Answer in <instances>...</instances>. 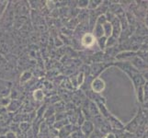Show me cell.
I'll list each match as a JSON object with an SVG mask.
<instances>
[{
	"instance_id": "d4e9b609",
	"label": "cell",
	"mask_w": 148,
	"mask_h": 138,
	"mask_svg": "<svg viewBox=\"0 0 148 138\" xmlns=\"http://www.w3.org/2000/svg\"><path fill=\"white\" fill-rule=\"evenodd\" d=\"M106 22H107V19H106L105 15H100V16H99L96 21L97 24H99V25H104Z\"/></svg>"
},
{
	"instance_id": "d6986e66",
	"label": "cell",
	"mask_w": 148,
	"mask_h": 138,
	"mask_svg": "<svg viewBox=\"0 0 148 138\" xmlns=\"http://www.w3.org/2000/svg\"><path fill=\"white\" fill-rule=\"evenodd\" d=\"M102 4V1H95V0H91V1H88V8L90 10H95L98 8L100 5Z\"/></svg>"
},
{
	"instance_id": "7402d4cb",
	"label": "cell",
	"mask_w": 148,
	"mask_h": 138,
	"mask_svg": "<svg viewBox=\"0 0 148 138\" xmlns=\"http://www.w3.org/2000/svg\"><path fill=\"white\" fill-rule=\"evenodd\" d=\"M30 124H29V122H22L19 124V130L21 132H26L29 129Z\"/></svg>"
},
{
	"instance_id": "f546056e",
	"label": "cell",
	"mask_w": 148,
	"mask_h": 138,
	"mask_svg": "<svg viewBox=\"0 0 148 138\" xmlns=\"http://www.w3.org/2000/svg\"><path fill=\"white\" fill-rule=\"evenodd\" d=\"M102 138H116V137L113 135V133H109V134L103 135V137H102Z\"/></svg>"
},
{
	"instance_id": "8992f818",
	"label": "cell",
	"mask_w": 148,
	"mask_h": 138,
	"mask_svg": "<svg viewBox=\"0 0 148 138\" xmlns=\"http://www.w3.org/2000/svg\"><path fill=\"white\" fill-rule=\"evenodd\" d=\"M131 79L132 81V83H134V89H138L140 87H143L146 82L147 80L143 76V75L141 73H135L132 76H131Z\"/></svg>"
},
{
	"instance_id": "4fadbf2b",
	"label": "cell",
	"mask_w": 148,
	"mask_h": 138,
	"mask_svg": "<svg viewBox=\"0 0 148 138\" xmlns=\"http://www.w3.org/2000/svg\"><path fill=\"white\" fill-rule=\"evenodd\" d=\"M44 92L42 89H36L33 92V99L36 101H42L44 100Z\"/></svg>"
},
{
	"instance_id": "603a6c76",
	"label": "cell",
	"mask_w": 148,
	"mask_h": 138,
	"mask_svg": "<svg viewBox=\"0 0 148 138\" xmlns=\"http://www.w3.org/2000/svg\"><path fill=\"white\" fill-rule=\"evenodd\" d=\"M70 138H88L86 136H85L81 131L79 130H75V132H73V134L70 135Z\"/></svg>"
},
{
	"instance_id": "2e32d148",
	"label": "cell",
	"mask_w": 148,
	"mask_h": 138,
	"mask_svg": "<svg viewBox=\"0 0 148 138\" xmlns=\"http://www.w3.org/2000/svg\"><path fill=\"white\" fill-rule=\"evenodd\" d=\"M118 43V39H116L114 37H109L107 38V43H106V48H111V47H115L116 44Z\"/></svg>"
},
{
	"instance_id": "44dd1931",
	"label": "cell",
	"mask_w": 148,
	"mask_h": 138,
	"mask_svg": "<svg viewBox=\"0 0 148 138\" xmlns=\"http://www.w3.org/2000/svg\"><path fill=\"white\" fill-rule=\"evenodd\" d=\"M46 109H47V106H46V105L40 106V109H39V110L37 111V112H36L37 118H43V114H44L45 111H46Z\"/></svg>"
},
{
	"instance_id": "484cf974",
	"label": "cell",
	"mask_w": 148,
	"mask_h": 138,
	"mask_svg": "<svg viewBox=\"0 0 148 138\" xmlns=\"http://www.w3.org/2000/svg\"><path fill=\"white\" fill-rule=\"evenodd\" d=\"M45 121L46 122H44L45 124H46L48 126H53V124H54V122H55V116L53 115V116H51V117H49V118H47V119H45Z\"/></svg>"
},
{
	"instance_id": "4316f807",
	"label": "cell",
	"mask_w": 148,
	"mask_h": 138,
	"mask_svg": "<svg viewBox=\"0 0 148 138\" xmlns=\"http://www.w3.org/2000/svg\"><path fill=\"white\" fill-rule=\"evenodd\" d=\"M77 6L80 8H88V0H81V1H78L77 2Z\"/></svg>"
},
{
	"instance_id": "5b68a950",
	"label": "cell",
	"mask_w": 148,
	"mask_h": 138,
	"mask_svg": "<svg viewBox=\"0 0 148 138\" xmlns=\"http://www.w3.org/2000/svg\"><path fill=\"white\" fill-rule=\"evenodd\" d=\"M107 121L109 122L112 130H124L125 125L113 114H110L108 118H107Z\"/></svg>"
},
{
	"instance_id": "277c9868",
	"label": "cell",
	"mask_w": 148,
	"mask_h": 138,
	"mask_svg": "<svg viewBox=\"0 0 148 138\" xmlns=\"http://www.w3.org/2000/svg\"><path fill=\"white\" fill-rule=\"evenodd\" d=\"M95 130V126L93 124V122H91L90 120H86L84 122H83V124L80 126V131L81 133L88 138V136L92 134V133L94 132Z\"/></svg>"
},
{
	"instance_id": "ac0fdd59",
	"label": "cell",
	"mask_w": 148,
	"mask_h": 138,
	"mask_svg": "<svg viewBox=\"0 0 148 138\" xmlns=\"http://www.w3.org/2000/svg\"><path fill=\"white\" fill-rule=\"evenodd\" d=\"M55 115V110H54V107L53 106H49L47 107L46 111H45L44 114H43V119H47L51 116H53Z\"/></svg>"
},
{
	"instance_id": "4dcf8cb0",
	"label": "cell",
	"mask_w": 148,
	"mask_h": 138,
	"mask_svg": "<svg viewBox=\"0 0 148 138\" xmlns=\"http://www.w3.org/2000/svg\"><path fill=\"white\" fill-rule=\"evenodd\" d=\"M3 120V117L1 116V115H0V121H2Z\"/></svg>"
},
{
	"instance_id": "9a60e30c",
	"label": "cell",
	"mask_w": 148,
	"mask_h": 138,
	"mask_svg": "<svg viewBox=\"0 0 148 138\" xmlns=\"http://www.w3.org/2000/svg\"><path fill=\"white\" fill-rule=\"evenodd\" d=\"M106 43H107V38L105 36H102L96 40V43L100 51H104L106 49Z\"/></svg>"
},
{
	"instance_id": "e0dca14e",
	"label": "cell",
	"mask_w": 148,
	"mask_h": 138,
	"mask_svg": "<svg viewBox=\"0 0 148 138\" xmlns=\"http://www.w3.org/2000/svg\"><path fill=\"white\" fill-rule=\"evenodd\" d=\"M144 87V86H143ZM143 87H140V88L136 89V97H137V100H138L140 103H145L144 101V89Z\"/></svg>"
},
{
	"instance_id": "7a4b0ae2",
	"label": "cell",
	"mask_w": 148,
	"mask_h": 138,
	"mask_svg": "<svg viewBox=\"0 0 148 138\" xmlns=\"http://www.w3.org/2000/svg\"><path fill=\"white\" fill-rule=\"evenodd\" d=\"M109 65H112V64H105V63H93L90 66V74L93 78H99V76L108 67Z\"/></svg>"
},
{
	"instance_id": "8fae6325",
	"label": "cell",
	"mask_w": 148,
	"mask_h": 138,
	"mask_svg": "<svg viewBox=\"0 0 148 138\" xmlns=\"http://www.w3.org/2000/svg\"><path fill=\"white\" fill-rule=\"evenodd\" d=\"M20 106V102L17 100H10L9 104L7 106V110L10 112H13V111H16Z\"/></svg>"
},
{
	"instance_id": "9c48e42d",
	"label": "cell",
	"mask_w": 148,
	"mask_h": 138,
	"mask_svg": "<svg viewBox=\"0 0 148 138\" xmlns=\"http://www.w3.org/2000/svg\"><path fill=\"white\" fill-rule=\"evenodd\" d=\"M96 105H97V107H98L99 114L103 117L104 119H107L111 114L110 112V111L108 110V108L106 107L105 103H103V102H97Z\"/></svg>"
},
{
	"instance_id": "f1b7e54d",
	"label": "cell",
	"mask_w": 148,
	"mask_h": 138,
	"mask_svg": "<svg viewBox=\"0 0 148 138\" xmlns=\"http://www.w3.org/2000/svg\"><path fill=\"white\" fill-rule=\"evenodd\" d=\"M9 102H10V100L8 98V99H3V100H1V105L7 107L9 104Z\"/></svg>"
},
{
	"instance_id": "ba28073f",
	"label": "cell",
	"mask_w": 148,
	"mask_h": 138,
	"mask_svg": "<svg viewBox=\"0 0 148 138\" xmlns=\"http://www.w3.org/2000/svg\"><path fill=\"white\" fill-rule=\"evenodd\" d=\"M75 126L72 125L71 124L65 125L64 127H63L62 129L58 131V137L59 138H66V137H69L71 135L73 134V132H75L76 129H74Z\"/></svg>"
},
{
	"instance_id": "7c38bea8",
	"label": "cell",
	"mask_w": 148,
	"mask_h": 138,
	"mask_svg": "<svg viewBox=\"0 0 148 138\" xmlns=\"http://www.w3.org/2000/svg\"><path fill=\"white\" fill-rule=\"evenodd\" d=\"M102 28H103V32H104V36L106 38H109L111 36L112 34V26L110 22H106L104 25H102Z\"/></svg>"
},
{
	"instance_id": "83f0119b",
	"label": "cell",
	"mask_w": 148,
	"mask_h": 138,
	"mask_svg": "<svg viewBox=\"0 0 148 138\" xmlns=\"http://www.w3.org/2000/svg\"><path fill=\"white\" fill-rule=\"evenodd\" d=\"M5 137L6 138H18L17 134H15V133H13L11 131H8L6 134V135H5Z\"/></svg>"
},
{
	"instance_id": "ffe728a7",
	"label": "cell",
	"mask_w": 148,
	"mask_h": 138,
	"mask_svg": "<svg viewBox=\"0 0 148 138\" xmlns=\"http://www.w3.org/2000/svg\"><path fill=\"white\" fill-rule=\"evenodd\" d=\"M32 74L30 72H24L21 75V76H20V82H21V83L28 82V81L32 78Z\"/></svg>"
},
{
	"instance_id": "cb8c5ba5",
	"label": "cell",
	"mask_w": 148,
	"mask_h": 138,
	"mask_svg": "<svg viewBox=\"0 0 148 138\" xmlns=\"http://www.w3.org/2000/svg\"><path fill=\"white\" fill-rule=\"evenodd\" d=\"M84 80H85V74L82 73V72H80L78 74V76H76V82H77V86L82 85L83 82H84Z\"/></svg>"
},
{
	"instance_id": "30bf717a",
	"label": "cell",
	"mask_w": 148,
	"mask_h": 138,
	"mask_svg": "<svg viewBox=\"0 0 148 138\" xmlns=\"http://www.w3.org/2000/svg\"><path fill=\"white\" fill-rule=\"evenodd\" d=\"M93 32L92 34L94 35V37L97 39H99L102 36H104V32H103V28H102V25H99V24H97L94 26L93 28Z\"/></svg>"
},
{
	"instance_id": "6da1fadb",
	"label": "cell",
	"mask_w": 148,
	"mask_h": 138,
	"mask_svg": "<svg viewBox=\"0 0 148 138\" xmlns=\"http://www.w3.org/2000/svg\"><path fill=\"white\" fill-rule=\"evenodd\" d=\"M106 88L105 81L101 78H93L92 82L90 84V90L96 94H101Z\"/></svg>"
},
{
	"instance_id": "3957f363",
	"label": "cell",
	"mask_w": 148,
	"mask_h": 138,
	"mask_svg": "<svg viewBox=\"0 0 148 138\" xmlns=\"http://www.w3.org/2000/svg\"><path fill=\"white\" fill-rule=\"evenodd\" d=\"M80 43L82 47L89 49L96 44V38L94 37L92 32H86L83 35L82 38H81Z\"/></svg>"
},
{
	"instance_id": "5bb4252c",
	"label": "cell",
	"mask_w": 148,
	"mask_h": 138,
	"mask_svg": "<svg viewBox=\"0 0 148 138\" xmlns=\"http://www.w3.org/2000/svg\"><path fill=\"white\" fill-rule=\"evenodd\" d=\"M67 124H69V121H68V119H64V120H62V121H57V122H54V124H53V128H54L55 130L59 131V130L62 129L63 127H64L65 125H67Z\"/></svg>"
},
{
	"instance_id": "52a82bcc",
	"label": "cell",
	"mask_w": 148,
	"mask_h": 138,
	"mask_svg": "<svg viewBox=\"0 0 148 138\" xmlns=\"http://www.w3.org/2000/svg\"><path fill=\"white\" fill-rule=\"evenodd\" d=\"M111 26H112V34L111 36L114 37L116 39H118L120 37V35L121 33V23H120V20L118 18H115L112 21L110 22Z\"/></svg>"
}]
</instances>
